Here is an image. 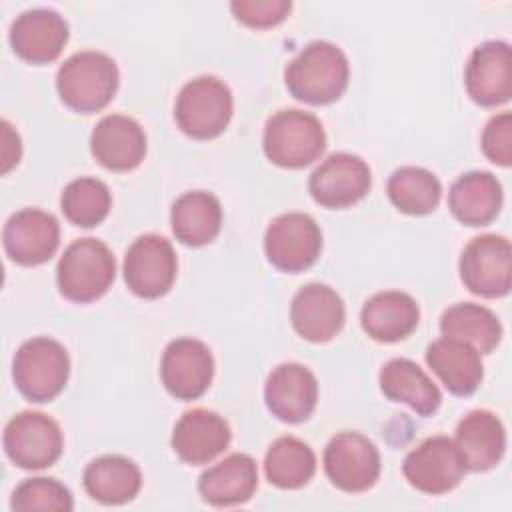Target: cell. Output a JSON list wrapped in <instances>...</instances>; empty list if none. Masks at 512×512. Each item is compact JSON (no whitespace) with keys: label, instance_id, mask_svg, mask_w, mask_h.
Returning <instances> with one entry per match:
<instances>
[{"label":"cell","instance_id":"4dcf8cb0","mask_svg":"<svg viewBox=\"0 0 512 512\" xmlns=\"http://www.w3.org/2000/svg\"><path fill=\"white\" fill-rule=\"evenodd\" d=\"M264 472L270 484L282 490H296L312 480L316 456L300 438L282 436L270 444L264 458Z\"/></svg>","mask_w":512,"mask_h":512},{"label":"cell","instance_id":"8992f818","mask_svg":"<svg viewBox=\"0 0 512 512\" xmlns=\"http://www.w3.org/2000/svg\"><path fill=\"white\" fill-rule=\"evenodd\" d=\"M234 110L230 88L216 76H198L186 82L176 98L178 128L196 140H212L230 124Z\"/></svg>","mask_w":512,"mask_h":512},{"label":"cell","instance_id":"3957f363","mask_svg":"<svg viewBox=\"0 0 512 512\" xmlns=\"http://www.w3.org/2000/svg\"><path fill=\"white\" fill-rule=\"evenodd\" d=\"M116 276V260L110 248L96 238L74 240L58 260L56 282L60 294L76 304L102 298Z\"/></svg>","mask_w":512,"mask_h":512},{"label":"cell","instance_id":"44dd1931","mask_svg":"<svg viewBox=\"0 0 512 512\" xmlns=\"http://www.w3.org/2000/svg\"><path fill=\"white\" fill-rule=\"evenodd\" d=\"M228 422L206 408H192L180 416L172 432V450L192 466L208 464L230 444Z\"/></svg>","mask_w":512,"mask_h":512},{"label":"cell","instance_id":"ac0fdd59","mask_svg":"<svg viewBox=\"0 0 512 512\" xmlns=\"http://www.w3.org/2000/svg\"><path fill=\"white\" fill-rule=\"evenodd\" d=\"M68 42L66 20L48 8L22 12L10 26V46L30 64H48L60 56Z\"/></svg>","mask_w":512,"mask_h":512},{"label":"cell","instance_id":"6da1fadb","mask_svg":"<svg viewBox=\"0 0 512 512\" xmlns=\"http://www.w3.org/2000/svg\"><path fill=\"white\" fill-rule=\"evenodd\" d=\"M350 78L346 54L332 42H310L284 72L288 92L306 104L324 106L338 100Z\"/></svg>","mask_w":512,"mask_h":512},{"label":"cell","instance_id":"5b68a950","mask_svg":"<svg viewBox=\"0 0 512 512\" xmlns=\"http://www.w3.org/2000/svg\"><path fill=\"white\" fill-rule=\"evenodd\" d=\"M264 154L282 168H304L326 148L322 122L304 110H280L272 114L264 128Z\"/></svg>","mask_w":512,"mask_h":512},{"label":"cell","instance_id":"7402d4cb","mask_svg":"<svg viewBox=\"0 0 512 512\" xmlns=\"http://www.w3.org/2000/svg\"><path fill=\"white\" fill-rule=\"evenodd\" d=\"M454 444L466 470L484 472L494 468L506 450V430L490 410H472L456 426Z\"/></svg>","mask_w":512,"mask_h":512},{"label":"cell","instance_id":"ffe728a7","mask_svg":"<svg viewBox=\"0 0 512 512\" xmlns=\"http://www.w3.org/2000/svg\"><path fill=\"white\" fill-rule=\"evenodd\" d=\"M90 152L106 170L128 172L144 160L146 134L134 118L108 114L92 130Z\"/></svg>","mask_w":512,"mask_h":512},{"label":"cell","instance_id":"8d00e7d4","mask_svg":"<svg viewBox=\"0 0 512 512\" xmlns=\"http://www.w3.org/2000/svg\"><path fill=\"white\" fill-rule=\"evenodd\" d=\"M20 152H22V146H20L18 134L6 120H2V172L4 174L20 162Z\"/></svg>","mask_w":512,"mask_h":512},{"label":"cell","instance_id":"7c38bea8","mask_svg":"<svg viewBox=\"0 0 512 512\" xmlns=\"http://www.w3.org/2000/svg\"><path fill=\"white\" fill-rule=\"evenodd\" d=\"M466 472L462 454L448 436H432L410 450L402 474L412 488L424 494H446L454 490Z\"/></svg>","mask_w":512,"mask_h":512},{"label":"cell","instance_id":"f1b7e54d","mask_svg":"<svg viewBox=\"0 0 512 512\" xmlns=\"http://www.w3.org/2000/svg\"><path fill=\"white\" fill-rule=\"evenodd\" d=\"M82 482L90 498L108 506H118L130 502L140 492L142 474L126 456L106 454L94 458L84 468Z\"/></svg>","mask_w":512,"mask_h":512},{"label":"cell","instance_id":"cb8c5ba5","mask_svg":"<svg viewBox=\"0 0 512 512\" xmlns=\"http://www.w3.org/2000/svg\"><path fill=\"white\" fill-rule=\"evenodd\" d=\"M258 488V468L248 454H230L198 480V492L212 506H234L248 502Z\"/></svg>","mask_w":512,"mask_h":512},{"label":"cell","instance_id":"ba28073f","mask_svg":"<svg viewBox=\"0 0 512 512\" xmlns=\"http://www.w3.org/2000/svg\"><path fill=\"white\" fill-rule=\"evenodd\" d=\"M268 262L288 274L308 270L320 256L322 232L312 216L288 212L272 220L264 236Z\"/></svg>","mask_w":512,"mask_h":512},{"label":"cell","instance_id":"5bb4252c","mask_svg":"<svg viewBox=\"0 0 512 512\" xmlns=\"http://www.w3.org/2000/svg\"><path fill=\"white\" fill-rule=\"evenodd\" d=\"M372 186L368 164L346 152L330 154L308 180V190L324 208H348L360 202Z\"/></svg>","mask_w":512,"mask_h":512},{"label":"cell","instance_id":"d6a6232c","mask_svg":"<svg viewBox=\"0 0 512 512\" xmlns=\"http://www.w3.org/2000/svg\"><path fill=\"white\" fill-rule=\"evenodd\" d=\"M112 196L108 186L98 178H76L72 180L62 196L60 208L66 220L80 228L98 226L110 212Z\"/></svg>","mask_w":512,"mask_h":512},{"label":"cell","instance_id":"d4e9b609","mask_svg":"<svg viewBox=\"0 0 512 512\" xmlns=\"http://www.w3.org/2000/svg\"><path fill=\"white\" fill-rule=\"evenodd\" d=\"M448 208L466 226H488L502 208V186L490 172H466L450 186Z\"/></svg>","mask_w":512,"mask_h":512},{"label":"cell","instance_id":"9a60e30c","mask_svg":"<svg viewBox=\"0 0 512 512\" xmlns=\"http://www.w3.org/2000/svg\"><path fill=\"white\" fill-rule=\"evenodd\" d=\"M4 250L20 266L48 262L60 244L58 220L44 210L24 208L14 212L2 230Z\"/></svg>","mask_w":512,"mask_h":512},{"label":"cell","instance_id":"30bf717a","mask_svg":"<svg viewBox=\"0 0 512 512\" xmlns=\"http://www.w3.org/2000/svg\"><path fill=\"white\" fill-rule=\"evenodd\" d=\"M324 472L342 492H366L380 476V452L364 434L344 430L324 450Z\"/></svg>","mask_w":512,"mask_h":512},{"label":"cell","instance_id":"603a6c76","mask_svg":"<svg viewBox=\"0 0 512 512\" xmlns=\"http://www.w3.org/2000/svg\"><path fill=\"white\" fill-rule=\"evenodd\" d=\"M420 322V308L416 300L398 290L378 292L368 298L360 312L364 332L376 342H400L408 338Z\"/></svg>","mask_w":512,"mask_h":512},{"label":"cell","instance_id":"277c9868","mask_svg":"<svg viewBox=\"0 0 512 512\" xmlns=\"http://www.w3.org/2000/svg\"><path fill=\"white\" fill-rule=\"evenodd\" d=\"M70 376L66 348L48 336L26 340L12 362V378L18 392L36 404L54 400Z\"/></svg>","mask_w":512,"mask_h":512},{"label":"cell","instance_id":"484cf974","mask_svg":"<svg viewBox=\"0 0 512 512\" xmlns=\"http://www.w3.org/2000/svg\"><path fill=\"white\" fill-rule=\"evenodd\" d=\"M426 364L456 396L474 394L484 378L480 354L472 346L444 336L426 348Z\"/></svg>","mask_w":512,"mask_h":512},{"label":"cell","instance_id":"7a4b0ae2","mask_svg":"<svg viewBox=\"0 0 512 512\" xmlns=\"http://www.w3.org/2000/svg\"><path fill=\"white\" fill-rule=\"evenodd\" d=\"M116 62L96 50H82L64 60L56 74L60 100L74 112L92 114L110 104L118 90Z\"/></svg>","mask_w":512,"mask_h":512},{"label":"cell","instance_id":"9c48e42d","mask_svg":"<svg viewBox=\"0 0 512 512\" xmlns=\"http://www.w3.org/2000/svg\"><path fill=\"white\" fill-rule=\"evenodd\" d=\"M464 286L482 298H502L512 286V248L504 236L482 234L460 256Z\"/></svg>","mask_w":512,"mask_h":512},{"label":"cell","instance_id":"836d02e7","mask_svg":"<svg viewBox=\"0 0 512 512\" xmlns=\"http://www.w3.org/2000/svg\"><path fill=\"white\" fill-rule=\"evenodd\" d=\"M10 508L16 512H70L74 508L70 490L54 478H28L16 486Z\"/></svg>","mask_w":512,"mask_h":512},{"label":"cell","instance_id":"4316f807","mask_svg":"<svg viewBox=\"0 0 512 512\" xmlns=\"http://www.w3.org/2000/svg\"><path fill=\"white\" fill-rule=\"evenodd\" d=\"M380 390L388 400L408 404L420 416H432L442 394L430 376L408 358H392L380 370Z\"/></svg>","mask_w":512,"mask_h":512},{"label":"cell","instance_id":"52a82bcc","mask_svg":"<svg viewBox=\"0 0 512 512\" xmlns=\"http://www.w3.org/2000/svg\"><path fill=\"white\" fill-rule=\"evenodd\" d=\"M4 452L24 470H42L52 466L64 448L58 422L44 412H20L4 428Z\"/></svg>","mask_w":512,"mask_h":512},{"label":"cell","instance_id":"83f0119b","mask_svg":"<svg viewBox=\"0 0 512 512\" xmlns=\"http://www.w3.org/2000/svg\"><path fill=\"white\" fill-rule=\"evenodd\" d=\"M174 236L186 246L210 244L222 226L220 200L204 190H192L176 198L170 210Z\"/></svg>","mask_w":512,"mask_h":512},{"label":"cell","instance_id":"2e32d148","mask_svg":"<svg viewBox=\"0 0 512 512\" xmlns=\"http://www.w3.org/2000/svg\"><path fill=\"white\" fill-rule=\"evenodd\" d=\"M468 96L484 108L506 104L512 96V54L502 40L476 46L464 70Z\"/></svg>","mask_w":512,"mask_h":512},{"label":"cell","instance_id":"e0dca14e","mask_svg":"<svg viewBox=\"0 0 512 512\" xmlns=\"http://www.w3.org/2000/svg\"><path fill=\"white\" fill-rule=\"evenodd\" d=\"M264 402L278 420L288 424L304 422L318 402L316 376L302 364H280L266 378Z\"/></svg>","mask_w":512,"mask_h":512},{"label":"cell","instance_id":"8fae6325","mask_svg":"<svg viewBox=\"0 0 512 512\" xmlns=\"http://www.w3.org/2000/svg\"><path fill=\"white\" fill-rule=\"evenodd\" d=\"M178 260L172 244L158 234H144L132 242L124 256V280L130 292L156 300L176 280Z\"/></svg>","mask_w":512,"mask_h":512},{"label":"cell","instance_id":"d6986e66","mask_svg":"<svg viewBox=\"0 0 512 512\" xmlns=\"http://www.w3.org/2000/svg\"><path fill=\"white\" fill-rule=\"evenodd\" d=\"M290 320L298 336L304 340L328 342L344 326V302L330 286L312 282L294 294L290 304Z\"/></svg>","mask_w":512,"mask_h":512},{"label":"cell","instance_id":"4fadbf2b","mask_svg":"<svg viewBox=\"0 0 512 512\" xmlns=\"http://www.w3.org/2000/svg\"><path fill=\"white\" fill-rule=\"evenodd\" d=\"M214 376V358L210 348L196 338L172 340L160 360V378L164 388L178 400L200 398Z\"/></svg>","mask_w":512,"mask_h":512},{"label":"cell","instance_id":"d590c367","mask_svg":"<svg viewBox=\"0 0 512 512\" xmlns=\"http://www.w3.org/2000/svg\"><path fill=\"white\" fill-rule=\"evenodd\" d=\"M482 150L486 158L498 166L512 164V116L510 112L496 114L488 120L482 132Z\"/></svg>","mask_w":512,"mask_h":512},{"label":"cell","instance_id":"1f68e13d","mask_svg":"<svg viewBox=\"0 0 512 512\" xmlns=\"http://www.w3.org/2000/svg\"><path fill=\"white\" fill-rule=\"evenodd\" d=\"M388 198L404 214H430L442 196L440 180L426 168L402 166L388 178Z\"/></svg>","mask_w":512,"mask_h":512},{"label":"cell","instance_id":"f546056e","mask_svg":"<svg viewBox=\"0 0 512 512\" xmlns=\"http://www.w3.org/2000/svg\"><path fill=\"white\" fill-rule=\"evenodd\" d=\"M440 332L472 346L478 354H490L502 338V324L496 314L480 304L460 302L444 310L440 318Z\"/></svg>","mask_w":512,"mask_h":512},{"label":"cell","instance_id":"e575fe53","mask_svg":"<svg viewBox=\"0 0 512 512\" xmlns=\"http://www.w3.org/2000/svg\"><path fill=\"white\" fill-rule=\"evenodd\" d=\"M230 10L244 26L272 28L288 18L292 4L288 0H236Z\"/></svg>","mask_w":512,"mask_h":512}]
</instances>
